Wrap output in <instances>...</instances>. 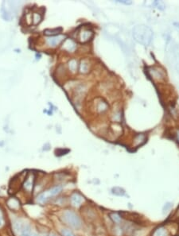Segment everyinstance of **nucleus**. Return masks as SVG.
<instances>
[{
    "label": "nucleus",
    "mask_w": 179,
    "mask_h": 236,
    "mask_svg": "<svg viewBox=\"0 0 179 236\" xmlns=\"http://www.w3.org/2000/svg\"><path fill=\"white\" fill-rule=\"evenodd\" d=\"M133 37L139 44L147 46L153 39L154 33L150 27L146 25H138L133 29Z\"/></svg>",
    "instance_id": "obj_1"
},
{
    "label": "nucleus",
    "mask_w": 179,
    "mask_h": 236,
    "mask_svg": "<svg viewBox=\"0 0 179 236\" xmlns=\"http://www.w3.org/2000/svg\"><path fill=\"white\" fill-rule=\"evenodd\" d=\"M62 191V185H55L52 188H49L45 191L42 192L36 198V202L39 204H45L47 202L53 199V197L59 195Z\"/></svg>",
    "instance_id": "obj_2"
},
{
    "label": "nucleus",
    "mask_w": 179,
    "mask_h": 236,
    "mask_svg": "<svg viewBox=\"0 0 179 236\" xmlns=\"http://www.w3.org/2000/svg\"><path fill=\"white\" fill-rule=\"evenodd\" d=\"M62 221L69 227L74 229H79L81 227V219L78 215L72 210H66L63 212L62 216Z\"/></svg>",
    "instance_id": "obj_3"
},
{
    "label": "nucleus",
    "mask_w": 179,
    "mask_h": 236,
    "mask_svg": "<svg viewBox=\"0 0 179 236\" xmlns=\"http://www.w3.org/2000/svg\"><path fill=\"white\" fill-rule=\"evenodd\" d=\"M148 74L154 81L162 82L166 78V73L163 68L160 66H151L147 69Z\"/></svg>",
    "instance_id": "obj_4"
},
{
    "label": "nucleus",
    "mask_w": 179,
    "mask_h": 236,
    "mask_svg": "<svg viewBox=\"0 0 179 236\" xmlns=\"http://www.w3.org/2000/svg\"><path fill=\"white\" fill-rule=\"evenodd\" d=\"M34 179L35 178H34V174H32V173H30L25 177L24 181L22 184V187H23V190H24L26 193L30 195L33 192L34 187Z\"/></svg>",
    "instance_id": "obj_5"
},
{
    "label": "nucleus",
    "mask_w": 179,
    "mask_h": 236,
    "mask_svg": "<svg viewBox=\"0 0 179 236\" xmlns=\"http://www.w3.org/2000/svg\"><path fill=\"white\" fill-rule=\"evenodd\" d=\"M69 202L70 204L74 208H79L84 204L85 202V198L81 194L79 193L78 192H75L70 196Z\"/></svg>",
    "instance_id": "obj_6"
},
{
    "label": "nucleus",
    "mask_w": 179,
    "mask_h": 236,
    "mask_svg": "<svg viewBox=\"0 0 179 236\" xmlns=\"http://www.w3.org/2000/svg\"><path fill=\"white\" fill-rule=\"evenodd\" d=\"M172 230L170 228V225H162L154 230L151 236H170Z\"/></svg>",
    "instance_id": "obj_7"
},
{
    "label": "nucleus",
    "mask_w": 179,
    "mask_h": 236,
    "mask_svg": "<svg viewBox=\"0 0 179 236\" xmlns=\"http://www.w3.org/2000/svg\"><path fill=\"white\" fill-rule=\"evenodd\" d=\"M93 35L94 34L92 30H89V29H84V30H81L79 34V40L80 42L85 43L90 41L92 38Z\"/></svg>",
    "instance_id": "obj_8"
},
{
    "label": "nucleus",
    "mask_w": 179,
    "mask_h": 236,
    "mask_svg": "<svg viewBox=\"0 0 179 236\" xmlns=\"http://www.w3.org/2000/svg\"><path fill=\"white\" fill-rule=\"evenodd\" d=\"M6 205L11 210L14 211V212H17L21 208L20 201L15 197H10L9 199H7Z\"/></svg>",
    "instance_id": "obj_9"
},
{
    "label": "nucleus",
    "mask_w": 179,
    "mask_h": 236,
    "mask_svg": "<svg viewBox=\"0 0 179 236\" xmlns=\"http://www.w3.org/2000/svg\"><path fill=\"white\" fill-rule=\"evenodd\" d=\"M65 38H66V36L64 35H58L55 36V37H48L46 39V44L49 46L55 47L58 45H59L62 41H63Z\"/></svg>",
    "instance_id": "obj_10"
},
{
    "label": "nucleus",
    "mask_w": 179,
    "mask_h": 236,
    "mask_svg": "<svg viewBox=\"0 0 179 236\" xmlns=\"http://www.w3.org/2000/svg\"><path fill=\"white\" fill-rule=\"evenodd\" d=\"M62 48H63L64 50L67 51L69 53H73L76 50V48H77V45H76V43L73 40L68 38V39H66L65 41H64Z\"/></svg>",
    "instance_id": "obj_11"
},
{
    "label": "nucleus",
    "mask_w": 179,
    "mask_h": 236,
    "mask_svg": "<svg viewBox=\"0 0 179 236\" xmlns=\"http://www.w3.org/2000/svg\"><path fill=\"white\" fill-rule=\"evenodd\" d=\"M147 141V136L143 134H137L134 138V145L135 147H139L140 145H143Z\"/></svg>",
    "instance_id": "obj_12"
},
{
    "label": "nucleus",
    "mask_w": 179,
    "mask_h": 236,
    "mask_svg": "<svg viewBox=\"0 0 179 236\" xmlns=\"http://www.w3.org/2000/svg\"><path fill=\"white\" fill-rule=\"evenodd\" d=\"M110 218L112 221L116 225H120L123 223V217L117 212H112L110 214Z\"/></svg>",
    "instance_id": "obj_13"
},
{
    "label": "nucleus",
    "mask_w": 179,
    "mask_h": 236,
    "mask_svg": "<svg viewBox=\"0 0 179 236\" xmlns=\"http://www.w3.org/2000/svg\"><path fill=\"white\" fill-rule=\"evenodd\" d=\"M89 62L87 60H83L80 64V72L81 73H88L89 72Z\"/></svg>",
    "instance_id": "obj_14"
},
{
    "label": "nucleus",
    "mask_w": 179,
    "mask_h": 236,
    "mask_svg": "<svg viewBox=\"0 0 179 236\" xmlns=\"http://www.w3.org/2000/svg\"><path fill=\"white\" fill-rule=\"evenodd\" d=\"M85 211V214H84L85 218L88 219L89 220H94V219H96V212L95 210L88 208V210Z\"/></svg>",
    "instance_id": "obj_15"
},
{
    "label": "nucleus",
    "mask_w": 179,
    "mask_h": 236,
    "mask_svg": "<svg viewBox=\"0 0 179 236\" xmlns=\"http://www.w3.org/2000/svg\"><path fill=\"white\" fill-rule=\"evenodd\" d=\"M62 27H59V28L56 29H52V30H45L44 31V34L47 36H54L58 35L60 33H62Z\"/></svg>",
    "instance_id": "obj_16"
},
{
    "label": "nucleus",
    "mask_w": 179,
    "mask_h": 236,
    "mask_svg": "<svg viewBox=\"0 0 179 236\" xmlns=\"http://www.w3.org/2000/svg\"><path fill=\"white\" fill-rule=\"evenodd\" d=\"M108 108V105L106 102L104 100H100L97 103V111L99 112H106Z\"/></svg>",
    "instance_id": "obj_17"
},
{
    "label": "nucleus",
    "mask_w": 179,
    "mask_h": 236,
    "mask_svg": "<svg viewBox=\"0 0 179 236\" xmlns=\"http://www.w3.org/2000/svg\"><path fill=\"white\" fill-rule=\"evenodd\" d=\"M69 70L73 72V73H75L76 71H77V61L75 59H72L71 61H69Z\"/></svg>",
    "instance_id": "obj_18"
},
{
    "label": "nucleus",
    "mask_w": 179,
    "mask_h": 236,
    "mask_svg": "<svg viewBox=\"0 0 179 236\" xmlns=\"http://www.w3.org/2000/svg\"><path fill=\"white\" fill-rule=\"evenodd\" d=\"M6 223V219H5V216H4V212L2 209L0 208V228H2L5 225Z\"/></svg>",
    "instance_id": "obj_19"
},
{
    "label": "nucleus",
    "mask_w": 179,
    "mask_h": 236,
    "mask_svg": "<svg viewBox=\"0 0 179 236\" xmlns=\"http://www.w3.org/2000/svg\"><path fill=\"white\" fill-rule=\"evenodd\" d=\"M41 16L40 14L38 13H34L33 15V23L34 25H37L41 22Z\"/></svg>",
    "instance_id": "obj_20"
},
{
    "label": "nucleus",
    "mask_w": 179,
    "mask_h": 236,
    "mask_svg": "<svg viewBox=\"0 0 179 236\" xmlns=\"http://www.w3.org/2000/svg\"><path fill=\"white\" fill-rule=\"evenodd\" d=\"M62 236H76L74 234V233H73L71 230H69V229H67V228L62 229Z\"/></svg>",
    "instance_id": "obj_21"
},
{
    "label": "nucleus",
    "mask_w": 179,
    "mask_h": 236,
    "mask_svg": "<svg viewBox=\"0 0 179 236\" xmlns=\"http://www.w3.org/2000/svg\"><path fill=\"white\" fill-rule=\"evenodd\" d=\"M153 5L155 6H156L158 9H160V10H164L165 8V4L163 2H161V1H155V2H154Z\"/></svg>",
    "instance_id": "obj_22"
},
{
    "label": "nucleus",
    "mask_w": 179,
    "mask_h": 236,
    "mask_svg": "<svg viewBox=\"0 0 179 236\" xmlns=\"http://www.w3.org/2000/svg\"><path fill=\"white\" fill-rule=\"evenodd\" d=\"M118 2H119V3L125 4V5H130V4L132 3L131 1H125V0H123V1H118Z\"/></svg>",
    "instance_id": "obj_23"
},
{
    "label": "nucleus",
    "mask_w": 179,
    "mask_h": 236,
    "mask_svg": "<svg viewBox=\"0 0 179 236\" xmlns=\"http://www.w3.org/2000/svg\"><path fill=\"white\" fill-rule=\"evenodd\" d=\"M175 53L177 54V56L179 57V45H177V47H176V48H175Z\"/></svg>",
    "instance_id": "obj_24"
},
{
    "label": "nucleus",
    "mask_w": 179,
    "mask_h": 236,
    "mask_svg": "<svg viewBox=\"0 0 179 236\" xmlns=\"http://www.w3.org/2000/svg\"><path fill=\"white\" fill-rule=\"evenodd\" d=\"M49 236H60V235L55 232H50L49 233Z\"/></svg>",
    "instance_id": "obj_25"
},
{
    "label": "nucleus",
    "mask_w": 179,
    "mask_h": 236,
    "mask_svg": "<svg viewBox=\"0 0 179 236\" xmlns=\"http://www.w3.org/2000/svg\"><path fill=\"white\" fill-rule=\"evenodd\" d=\"M176 137H177V141L179 142V129L178 130H177V131H176Z\"/></svg>",
    "instance_id": "obj_26"
},
{
    "label": "nucleus",
    "mask_w": 179,
    "mask_h": 236,
    "mask_svg": "<svg viewBox=\"0 0 179 236\" xmlns=\"http://www.w3.org/2000/svg\"><path fill=\"white\" fill-rule=\"evenodd\" d=\"M174 26H175L177 28H179V23H174Z\"/></svg>",
    "instance_id": "obj_27"
},
{
    "label": "nucleus",
    "mask_w": 179,
    "mask_h": 236,
    "mask_svg": "<svg viewBox=\"0 0 179 236\" xmlns=\"http://www.w3.org/2000/svg\"><path fill=\"white\" fill-rule=\"evenodd\" d=\"M30 236H38V235H37V234H36V233L32 232V233H31V235H30Z\"/></svg>",
    "instance_id": "obj_28"
},
{
    "label": "nucleus",
    "mask_w": 179,
    "mask_h": 236,
    "mask_svg": "<svg viewBox=\"0 0 179 236\" xmlns=\"http://www.w3.org/2000/svg\"><path fill=\"white\" fill-rule=\"evenodd\" d=\"M178 236H179V235H178Z\"/></svg>",
    "instance_id": "obj_29"
}]
</instances>
